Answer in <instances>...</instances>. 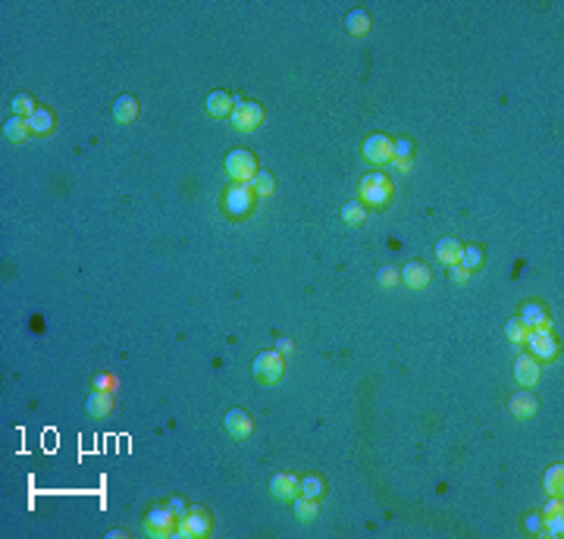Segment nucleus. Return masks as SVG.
<instances>
[{"label":"nucleus","instance_id":"nucleus-24","mask_svg":"<svg viewBox=\"0 0 564 539\" xmlns=\"http://www.w3.org/2000/svg\"><path fill=\"white\" fill-rule=\"evenodd\" d=\"M527 333H530V329L523 326L521 317H511V320L505 323V336H508V342H511V348H514V352H521V348H523V339H527Z\"/></svg>","mask_w":564,"mask_h":539},{"label":"nucleus","instance_id":"nucleus-29","mask_svg":"<svg viewBox=\"0 0 564 539\" xmlns=\"http://www.w3.org/2000/svg\"><path fill=\"white\" fill-rule=\"evenodd\" d=\"M323 492H326V483H323V477H317V473H308V477L301 480V496H308V498H323Z\"/></svg>","mask_w":564,"mask_h":539},{"label":"nucleus","instance_id":"nucleus-26","mask_svg":"<svg viewBox=\"0 0 564 539\" xmlns=\"http://www.w3.org/2000/svg\"><path fill=\"white\" fill-rule=\"evenodd\" d=\"M483 264H486L483 248H479V245H464V251H461V267H468L470 273H477V270H483Z\"/></svg>","mask_w":564,"mask_h":539},{"label":"nucleus","instance_id":"nucleus-16","mask_svg":"<svg viewBox=\"0 0 564 539\" xmlns=\"http://www.w3.org/2000/svg\"><path fill=\"white\" fill-rule=\"evenodd\" d=\"M398 273H401V282H405L407 289H426V285H430V276H433L430 267H426V264H420V261H411L407 267H401Z\"/></svg>","mask_w":564,"mask_h":539},{"label":"nucleus","instance_id":"nucleus-8","mask_svg":"<svg viewBox=\"0 0 564 539\" xmlns=\"http://www.w3.org/2000/svg\"><path fill=\"white\" fill-rule=\"evenodd\" d=\"M392 141H395V138H389V135L376 132V135H370V138L364 141V145H361V154H364L367 164H373V166H389V164H392Z\"/></svg>","mask_w":564,"mask_h":539},{"label":"nucleus","instance_id":"nucleus-34","mask_svg":"<svg viewBox=\"0 0 564 539\" xmlns=\"http://www.w3.org/2000/svg\"><path fill=\"white\" fill-rule=\"evenodd\" d=\"M470 276H473V273H470L468 267H461V264H455V267L449 270V279H451V282H455V285H464Z\"/></svg>","mask_w":564,"mask_h":539},{"label":"nucleus","instance_id":"nucleus-15","mask_svg":"<svg viewBox=\"0 0 564 539\" xmlns=\"http://www.w3.org/2000/svg\"><path fill=\"white\" fill-rule=\"evenodd\" d=\"M521 320L527 329H552V317H549L542 301H527L521 308Z\"/></svg>","mask_w":564,"mask_h":539},{"label":"nucleus","instance_id":"nucleus-13","mask_svg":"<svg viewBox=\"0 0 564 539\" xmlns=\"http://www.w3.org/2000/svg\"><path fill=\"white\" fill-rule=\"evenodd\" d=\"M236 101H238V97L229 94V91H210V94H207L204 110H207V116H213V120H229Z\"/></svg>","mask_w":564,"mask_h":539},{"label":"nucleus","instance_id":"nucleus-17","mask_svg":"<svg viewBox=\"0 0 564 539\" xmlns=\"http://www.w3.org/2000/svg\"><path fill=\"white\" fill-rule=\"evenodd\" d=\"M113 408H116L113 392H101V389H94L85 401V411L92 414V417H107V414H113Z\"/></svg>","mask_w":564,"mask_h":539},{"label":"nucleus","instance_id":"nucleus-11","mask_svg":"<svg viewBox=\"0 0 564 539\" xmlns=\"http://www.w3.org/2000/svg\"><path fill=\"white\" fill-rule=\"evenodd\" d=\"M223 424H226V433H229L232 439H248L251 430H254V420H251V414L242 411V408H232V411H226Z\"/></svg>","mask_w":564,"mask_h":539},{"label":"nucleus","instance_id":"nucleus-14","mask_svg":"<svg viewBox=\"0 0 564 539\" xmlns=\"http://www.w3.org/2000/svg\"><path fill=\"white\" fill-rule=\"evenodd\" d=\"M508 411L514 414L517 420H533V417H536V411H540V398H536V395L530 392V389H523V392L511 395Z\"/></svg>","mask_w":564,"mask_h":539},{"label":"nucleus","instance_id":"nucleus-12","mask_svg":"<svg viewBox=\"0 0 564 539\" xmlns=\"http://www.w3.org/2000/svg\"><path fill=\"white\" fill-rule=\"evenodd\" d=\"M540 376H542L540 361L530 358V354H517V361H514V380L521 382L523 389H533L536 382H540Z\"/></svg>","mask_w":564,"mask_h":539},{"label":"nucleus","instance_id":"nucleus-20","mask_svg":"<svg viewBox=\"0 0 564 539\" xmlns=\"http://www.w3.org/2000/svg\"><path fill=\"white\" fill-rule=\"evenodd\" d=\"M461 251H464V245L458 242V238H442V242L436 245V257H439V264H445V267L461 264Z\"/></svg>","mask_w":564,"mask_h":539},{"label":"nucleus","instance_id":"nucleus-9","mask_svg":"<svg viewBox=\"0 0 564 539\" xmlns=\"http://www.w3.org/2000/svg\"><path fill=\"white\" fill-rule=\"evenodd\" d=\"M210 515H207L204 508H188L185 511V517L179 521V527H176V536H182V539H201V536H207L210 533Z\"/></svg>","mask_w":564,"mask_h":539},{"label":"nucleus","instance_id":"nucleus-31","mask_svg":"<svg viewBox=\"0 0 564 539\" xmlns=\"http://www.w3.org/2000/svg\"><path fill=\"white\" fill-rule=\"evenodd\" d=\"M35 101H31V94H16L13 97V116H22V120H29L31 113H35Z\"/></svg>","mask_w":564,"mask_h":539},{"label":"nucleus","instance_id":"nucleus-40","mask_svg":"<svg viewBox=\"0 0 564 539\" xmlns=\"http://www.w3.org/2000/svg\"><path fill=\"white\" fill-rule=\"evenodd\" d=\"M276 352H280L282 358H285V354H291V352H295V342H289V339H280V342H276Z\"/></svg>","mask_w":564,"mask_h":539},{"label":"nucleus","instance_id":"nucleus-3","mask_svg":"<svg viewBox=\"0 0 564 539\" xmlns=\"http://www.w3.org/2000/svg\"><path fill=\"white\" fill-rule=\"evenodd\" d=\"M229 122H232V129H236V132H242V135L257 132V129L263 126V107L257 101H236Z\"/></svg>","mask_w":564,"mask_h":539},{"label":"nucleus","instance_id":"nucleus-2","mask_svg":"<svg viewBox=\"0 0 564 539\" xmlns=\"http://www.w3.org/2000/svg\"><path fill=\"white\" fill-rule=\"evenodd\" d=\"M254 201H257V194L248 182H232V185L223 192V210L229 220H242L251 213Z\"/></svg>","mask_w":564,"mask_h":539},{"label":"nucleus","instance_id":"nucleus-36","mask_svg":"<svg viewBox=\"0 0 564 539\" xmlns=\"http://www.w3.org/2000/svg\"><path fill=\"white\" fill-rule=\"evenodd\" d=\"M523 530H527V533L542 536V515H527L523 517Z\"/></svg>","mask_w":564,"mask_h":539},{"label":"nucleus","instance_id":"nucleus-22","mask_svg":"<svg viewBox=\"0 0 564 539\" xmlns=\"http://www.w3.org/2000/svg\"><path fill=\"white\" fill-rule=\"evenodd\" d=\"M29 129H31V135H50L57 129L54 113H50V110H44V107H38L35 113L29 116Z\"/></svg>","mask_w":564,"mask_h":539},{"label":"nucleus","instance_id":"nucleus-19","mask_svg":"<svg viewBox=\"0 0 564 539\" xmlns=\"http://www.w3.org/2000/svg\"><path fill=\"white\" fill-rule=\"evenodd\" d=\"M291 511H295V521L298 524H314L317 515H320V498L298 496L295 502H291Z\"/></svg>","mask_w":564,"mask_h":539},{"label":"nucleus","instance_id":"nucleus-37","mask_svg":"<svg viewBox=\"0 0 564 539\" xmlns=\"http://www.w3.org/2000/svg\"><path fill=\"white\" fill-rule=\"evenodd\" d=\"M549 515H564L561 496H549V502H546V511H542V517H549Z\"/></svg>","mask_w":564,"mask_h":539},{"label":"nucleus","instance_id":"nucleus-38","mask_svg":"<svg viewBox=\"0 0 564 539\" xmlns=\"http://www.w3.org/2000/svg\"><path fill=\"white\" fill-rule=\"evenodd\" d=\"M166 505H170V511H173V515L179 517V521H182V517H185V511H188V505L182 502V498H179V496H173V498H170V502H166Z\"/></svg>","mask_w":564,"mask_h":539},{"label":"nucleus","instance_id":"nucleus-35","mask_svg":"<svg viewBox=\"0 0 564 539\" xmlns=\"http://www.w3.org/2000/svg\"><path fill=\"white\" fill-rule=\"evenodd\" d=\"M94 389H101V392H113V389H116V376L97 373V376H94Z\"/></svg>","mask_w":564,"mask_h":539},{"label":"nucleus","instance_id":"nucleus-30","mask_svg":"<svg viewBox=\"0 0 564 539\" xmlns=\"http://www.w3.org/2000/svg\"><path fill=\"white\" fill-rule=\"evenodd\" d=\"M542 536L561 539V536H564V515H549V517H542Z\"/></svg>","mask_w":564,"mask_h":539},{"label":"nucleus","instance_id":"nucleus-23","mask_svg":"<svg viewBox=\"0 0 564 539\" xmlns=\"http://www.w3.org/2000/svg\"><path fill=\"white\" fill-rule=\"evenodd\" d=\"M345 29H348V35L364 38L367 31H370V13L367 10H352L345 16Z\"/></svg>","mask_w":564,"mask_h":539},{"label":"nucleus","instance_id":"nucleus-32","mask_svg":"<svg viewBox=\"0 0 564 539\" xmlns=\"http://www.w3.org/2000/svg\"><path fill=\"white\" fill-rule=\"evenodd\" d=\"M392 160H414V141L411 138H395L392 141Z\"/></svg>","mask_w":564,"mask_h":539},{"label":"nucleus","instance_id":"nucleus-25","mask_svg":"<svg viewBox=\"0 0 564 539\" xmlns=\"http://www.w3.org/2000/svg\"><path fill=\"white\" fill-rule=\"evenodd\" d=\"M542 486H546L549 496H561V492H564V467L561 464L549 467L546 477H542Z\"/></svg>","mask_w":564,"mask_h":539},{"label":"nucleus","instance_id":"nucleus-28","mask_svg":"<svg viewBox=\"0 0 564 539\" xmlns=\"http://www.w3.org/2000/svg\"><path fill=\"white\" fill-rule=\"evenodd\" d=\"M342 220H345V226H364L367 207L361 204V201H348V204L342 207Z\"/></svg>","mask_w":564,"mask_h":539},{"label":"nucleus","instance_id":"nucleus-7","mask_svg":"<svg viewBox=\"0 0 564 539\" xmlns=\"http://www.w3.org/2000/svg\"><path fill=\"white\" fill-rule=\"evenodd\" d=\"M523 345L530 348V358H536L540 364L558 358V342H555L552 329H530L527 339H523Z\"/></svg>","mask_w":564,"mask_h":539},{"label":"nucleus","instance_id":"nucleus-33","mask_svg":"<svg viewBox=\"0 0 564 539\" xmlns=\"http://www.w3.org/2000/svg\"><path fill=\"white\" fill-rule=\"evenodd\" d=\"M376 282H379L382 289H395V285L401 282V273H398V267H382L379 273H376Z\"/></svg>","mask_w":564,"mask_h":539},{"label":"nucleus","instance_id":"nucleus-1","mask_svg":"<svg viewBox=\"0 0 564 539\" xmlns=\"http://www.w3.org/2000/svg\"><path fill=\"white\" fill-rule=\"evenodd\" d=\"M392 198H395V185L386 173H367V176L358 182V201L364 207L382 210V207L392 204Z\"/></svg>","mask_w":564,"mask_h":539},{"label":"nucleus","instance_id":"nucleus-39","mask_svg":"<svg viewBox=\"0 0 564 539\" xmlns=\"http://www.w3.org/2000/svg\"><path fill=\"white\" fill-rule=\"evenodd\" d=\"M389 166H392V170H395V173H411L414 160H392V164H389Z\"/></svg>","mask_w":564,"mask_h":539},{"label":"nucleus","instance_id":"nucleus-21","mask_svg":"<svg viewBox=\"0 0 564 539\" xmlns=\"http://www.w3.org/2000/svg\"><path fill=\"white\" fill-rule=\"evenodd\" d=\"M29 135H31L29 120H22V116H10V120L3 122V138L13 141V145H22Z\"/></svg>","mask_w":564,"mask_h":539},{"label":"nucleus","instance_id":"nucleus-27","mask_svg":"<svg viewBox=\"0 0 564 539\" xmlns=\"http://www.w3.org/2000/svg\"><path fill=\"white\" fill-rule=\"evenodd\" d=\"M248 185H251V188H254V194H257V198H261V201H267V198H270V194H273L276 182H273V176H270V173H267V170H257V176H254V179H251V182H248Z\"/></svg>","mask_w":564,"mask_h":539},{"label":"nucleus","instance_id":"nucleus-18","mask_svg":"<svg viewBox=\"0 0 564 539\" xmlns=\"http://www.w3.org/2000/svg\"><path fill=\"white\" fill-rule=\"evenodd\" d=\"M113 120L120 122V126H129V122L138 120V101H135V94H120V97H116Z\"/></svg>","mask_w":564,"mask_h":539},{"label":"nucleus","instance_id":"nucleus-6","mask_svg":"<svg viewBox=\"0 0 564 539\" xmlns=\"http://www.w3.org/2000/svg\"><path fill=\"white\" fill-rule=\"evenodd\" d=\"M251 370H254V376L261 382H267V386H273V382H280L285 376V358L280 352H261L254 358V364H251Z\"/></svg>","mask_w":564,"mask_h":539},{"label":"nucleus","instance_id":"nucleus-5","mask_svg":"<svg viewBox=\"0 0 564 539\" xmlns=\"http://www.w3.org/2000/svg\"><path fill=\"white\" fill-rule=\"evenodd\" d=\"M223 166H226V176H229L232 182H251L257 176V157L251 151H229L226 154V160H223Z\"/></svg>","mask_w":564,"mask_h":539},{"label":"nucleus","instance_id":"nucleus-10","mask_svg":"<svg viewBox=\"0 0 564 539\" xmlns=\"http://www.w3.org/2000/svg\"><path fill=\"white\" fill-rule=\"evenodd\" d=\"M270 496L280 498V502H295V498L301 496V480H298L295 473H276V477L270 480Z\"/></svg>","mask_w":564,"mask_h":539},{"label":"nucleus","instance_id":"nucleus-4","mask_svg":"<svg viewBox=\"0 0 564 539\" xmlns=\"http://www.w3.org/2000/svg\"><path fill=\"white\" fill-rule=\"evenodd\" d=\"M176 527H179V517L170 511V505H154L151 511L145 515V533L147 536H176Z\"/></svg>","mask_w":564,"mask_h":539}]
</instances>
